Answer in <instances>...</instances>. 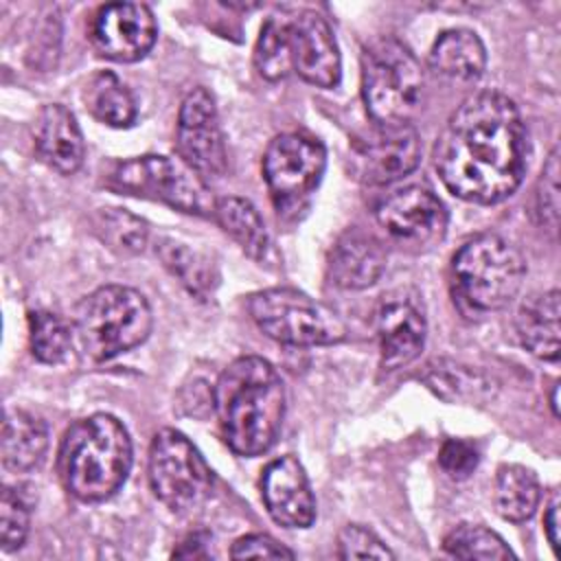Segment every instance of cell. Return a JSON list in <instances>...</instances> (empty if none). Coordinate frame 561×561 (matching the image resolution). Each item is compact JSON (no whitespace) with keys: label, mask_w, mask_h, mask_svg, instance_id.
I'll return each mask as SVG.
<instances>
[{"label":"cell","mask_w":561,"mask_h":561,"mask_svg":"<svg viewBox=\"0 0 561 561\" xmlns=\"http://www.w3.org/2000/svg\"><path fill=\"white\" fill-rule=\"evenodd\" d=\"M528 134L517 105L502 92L467 96L434 145V169L449 193L473 204H495L522 184Z\"/></svg>","instance_id":"6da1fadb"},{"label":"cell","mask_w":561,"mask_h":561,"mask_svg":"<svg viewBox=\"0 0 561 561\" xmlns=\"http://www.w3.org/2000/svg\"><path fill=\"white\" fill-rule=\"evenodd\" d=\"M285 401V383L267 359L256 355L234 359L213 390L224 443L243 458L265 454L280 432Z\"/></svg>","instance_id":"7a4b0ae2"},{"label":"cell","mask_w":561,"mask_h":561,"mask_svg":"<svg viewBox=\"0 0 561 561\" xmlns=\"http://www.w3.org/2000/svg\"><path fill=\"white\" fill-rule=\"evenodd\" d=\"M131 467V440L112 414H92L68 427L61 438L57 469L70 495L103 502L125 482Z\"/></svg>","instance_id":"3957f363"},{"label":"cell","mask_w":561,"mask_h":561,"mask_svg":"<svg viewBox=\"0 0 561 561\" xmlns=\"http://www.w3.org/2000/svg\"><path fill=\"white\" fill-rule=\"evenodd\" d=\"M526 263L522 252L493 232L465 241L451 259V294L465 316L504 309L522 289Z\"/></svg>","instance_id":"277c9868"},{"label":"cell","mask_w":561,"mask_h":561,"mask_svg":"<svg viewBox=\"0 0 561 561\" xmlns=\"http://www.w3.org/2000/svg\"><path fill=\"white\" fill-rule=\"evenodd\" d=\"M423 90L421 64L403 42L377 37L362 48V99L375 125H410Z\"/></svg>","instance_id":"5b68a950"},{"label":"cell","mask_w":561,"mask_h":561,"mask_svg":"<svg viewBox=\"0 0 561 561\" xmlns=\"http://www.w3.org/2000/svg\"><path fill=\"white\" fill-rule=\"evenodd\" d=\"M153 316L147 298L125 285H105L85 296L75 311V333L94 362L112 359L142 344Z\"/></svg>","instance_id":"8992f818"},{"label":"cell","mask_w":561,"mask_h":561,"mask_svg":"<svg viewBox=\"0 0 561 561\" xmlns=\"http://www.w3.org/2000/svg\"><path fill=\"white\" fill-rule=\"evenodd\" d=\"M248 311L254 324L280 344L329 346L346 337V324L329 307L291 287L252 294Z\"/></svg>","instance_id":"52a82bcc"},{"label":"cell","mask_w":561,"mask_h":561,"mask_svg":"<svg viewBox=\"0 0 561 561\" xmlns=\"http://www.w3.org/2000/svg\"><path fill=\"white\" fill-rule=\"evenodd\" d=\"M110 186L127 195L162 202L188 215H215L217 199L210 195L208 184L182 160L169 156L147 153L118 162L110 175Z\"/></svg>","instance_id":"ba28073f"},{"label":"cell","mask_w":561,"mask_h":561,"mask_svg":"<svg viewBox=\"0 0 561 561\" xmlns=\"http://www.w3.org/2000/svg\"><path fill=\"white\" fill-rule=\"evenodd\" d=\"M149 484L153 495L171 511L184 513L208 500L213 469L199 449L178 430H160L149 447Z\"/></svg>","instance_id":"9c48e42d"},{"label":"cell","mask_w":561,"mask_h":561,"mask_svg":"<svg viewBox=\"0 0 561 561\" xmlns=\"http://www.w3.org/2000/svg\"><path fill=\"white\" fill-rule=\"evenodd\" d=\"M327 167L324 145L307 134L289 131L270 140L263 178L278 210L300 208L316 191Z\"/></svg>","instance_id":"30bf717a"},{"label":"cell","mask_w":561,"mask_h":561,"mask_svg":"<svg viewBox=\"0 0 561 561\" xmlns=\"http://www.w3.org/2000/svg\"><path fill=\"white\" fill-rule=\"evenodd\" d=\"M283 50L289 70L316 88H335L342 77V61L329 22L311 9L278 15Z\"/></svg>","instance_id":"8fae6325"},{"label":"cell","mask_w":561,"mask_h":561,"mask_svg":"<svg viewBox=\"0 0 561 561\" xmlns=\"http://www.w3.org/2000/svg\"><path fill=\"white\" fill-rule=\"evenodd\" d=\"M175 147L180 160L204 182L221 178L226 171V147L219 127L215 99L206 88H193L178 116Z\"/></svg>","instance_id":"7c38bea8"},{"label":"cell","mask_w":561,"mask_h":561,"mask_svg":"<svg viewBox=\"0 0 561 561\" xmlns=\"http://www.w3.org/2000/svg\"><path fill=\"white\" fill-rule=\"evenodd\" d=\"M158 24L147 4L112 2L96 11L90 24L94 50L112 61L131 64L142 59L156 44Z\"/></svg>","instance_id":"4fadbf2b"},{"label":"cell","mask_w":561,"mask_h":561,"mask_svg":"<svg viewBox=\"0 0 561 561\" xmlns=\"http://www.w3.org/2000/svg\"><path fill=\"white\" fill-rule=\"evenodd\" d=\"M421 162V140L412 125H375L353 145V169L366 184H390Z\"/></svg>","instance_id":"5bb4252c"},{"label":"cell","mask_w":561,"mask_h":561,"mask_svg":"<svg viewBox=\"0 0 561 561\" xmlns=\"http://www.w3.org/2000/svg\"><path fill=\"white\" fill-rule=\"evenodd\" d=\"M377 224L397 241L408 245H430L443 239L447 210L425 186H405L390 193L375 210Z\"/></svg>","instance_id":"9a60e30c"},{"label":"cell","mask_w":561,"mask_h":561,"mask_svg":"<svg viewBox=\"0 0 561 561\" xmlns=\"http://www.w3.org/2000/svg\"><path fill=\"white\" fill-rule=\"evenodd\" d=\"M375 331L383 370H397L414 362L427 335V322L419 300L401 289L381 296L375 309Z\"/></svg>","instance_id":"2e32d148"},{"label":"cell","mask_w":561,"mask_h":561,"mask_svg":"<svg viewBox=\"0 0 561 561\" xmlns=\"http://www.w3.org/2000/svg\"><path fill=\"white\" fill-rule=\"evenodd\" d=\"M261 497L270 517L283 528H309L316 497L300 460L291 454L272 460L261 476Z\"/></svg>","instance_id":"e0dca14e"},{"label":"cell","mask_w":561,"mask_h":561,"mask_svg":"<svg viewBox=\"0 0 561 561\" xmlns=\"http://www.w3.org/2000/svg\"><path fill=\"white\" fill-rule=\"evenodd\" d=\"M35 151L50 169L70 175L81 169L85 158V142L75 114L61 103L44 105L37 114Z\"/></svg>","instance_id":"ac0fdd59"},{"label":"cell","mask_w":561,"mask_h":561,"mask_svg":"<svg viewBox=\"0 0 561 561\" xmlns=\"http://www.w3.org/2000/svg\"><path fill=\"white\" fill-rule=\"evenodd\" d=\"M386 270L383 243L359 228H351L331 248L329 276L342 289H366Z\"/></svg>","instance_id":"d6986e66"},{"label":"cell","mask_w":561,"mask_h":561,"mask_svg":"<svg viewBox=\"0 0 561 561\" xmlns=\"http://www.w3.org/2000/svg\"><path fill=\"white\" fill-rule=\"evenodd\" d=\"M561 294L548 289L530 294L515 316V331L522 346L539 359H559V335H561Z\"/></svg>","instance_id":"ffe728a7"},{"label":"cell","mask_w":561,"mask_h":561,"mask_svg":"<svg viewBox=\"0 0 561 561\" xmlns=\"http://www.w3.org/2000/svg\"><path fill=\"white\" fill-rule=\"evenodd\" d=\"M421 379L438 399L447 403L482 405L493 401L497 392L493 377L451 359H436L427 364L421 373Z\"/></svg>","instance_id":"44dd1931"},{"label":"cell","mask_w":561,"mask_h":561,"mask_svg":"<svg viewBox=\"0 0 561 561\" xmlns=\"http://www.w3.org/2000/svg\"><path fill=\"white\" fill-rule=\"evenodd\" d=\"M484 66V44L469 28L443 31L430 50V68L447 81L471 83L482 75Z\"/></svg>","instance_id":"7402d4cb"},{"label":"cell","mask_w":561,"mask_h":561,"mask_svg":"<svg viewBox=\"0 0 561 561\" xmlns=\"http://www.w3.org/2000/svg\"><path fill=\"white\" fill-rule=\"evenodd\" d=\"M48 449V430L42 419L24 410H7L2 423V465L11 471L35 469Z\"/></svg>","instance_id":"603a6c76"},{"label":"cell","mask_w":561,"mask_h":561,"mask_svg":"<svg viewBox=\"0 0 561 561\" xmlns=\"http://www.w3.org/2000/svg\"><path fill=\"white\" fill-rule=\"evenodd\" d=\"M217 224L230 234L239 248L256 263H267L274 254L272 237L259 215V210L243 197H221L215 204Z\"/></svg>","instance_id":"cb8c5ba5"},{"label":"cell","mask_w":561,"mask_h":561,"mask_svg":"<svg viewBox=\"0 0 561 561\" xmlns=\"http://www.w3.org/2000/svg\"><path fill=\"white\" fill-rule=\"evenodd\" d=\"M541 500V486L533 469L524 465H502L495 476L493 504L506 522H526Z\"/></svg>","instance_id":"d4e9b609"},{"label":"cell","mask_w":561,"mask_h":561,"mask_svg":"<svg viewBox=\"0 0 561 561\" xmlns=\"http://www.w3.org/2000/svg\"><path fill=\"white\" fill-rule=\"evenodd\" d=\"M90 114L110 127H129L136 121V101L127 85L110 70H99L85 85Z\"/></svg>","instance_id":"484cf974"},{"label":"cell","mask_w":561,"mask_h":561,"mask_svg":"<svg viewBox=\"0 0 561 561\" xmlns=\"http://www.w3.org/2000/svg\"><path fill=\"white\" fill-rule=\"evenodd\" d=\"M156 254L162 265L199 300H206L217 287L215 265L199 252L175 239H160L156 243Z\"/></svg>","instance_id":"4316f807"},{"label":"cell","mask_w":561,"mask_h":561,"mask_svg":"<svg viewBox=\"0 0 561 561\" xmlns=\"http://www.w3.org/2000/svg\"><path fill=\"white\" fill-rule=\"evenodd\" d=\"M94 230L114 250L136 254L147 245V224L125 208H99L94 215Z\"/></svg>","instance_id":"83f0119b"},{"label":"cell","mask_w":561,"mask_h":561,"mask_svg":"<svg viewBox=\"0 0 561 561\" xmlns=\"http://www.w3.org/2000/svg\"><path fill=\"white\" fill-rule=\"evenodd\" d=\"M447 554L458 559H511L513 550L486 526L460 524L443 541Z\"/></svg>","instance_id":"f1b7e54d"},{"label":"cell","mask_w":561,"mask_h":561,"mask_svg":"<svg viewBox=\"0 0 561 561\" xmlns=\"http://www.w3.org/2000/svg\"><path fill=\"white\" fill-rule=\"evenodd\" d=\"M31 353L42 364H59L70 351V329L50 311H33L28 316Z\"/></svg>","instance_id":"f546056e"},{"label":"cell","mask_w":561,"mask_h":561,"mask_svg":"<svg viewBox=\"0 0 561 561\" xmlns=\"http://www.w3.org/2000/svg\"><path fill=\"white\" fill-rule=\"evenodd\" d=\"M254 66H256L259 75L270 81H278L289 72L285 50H283L278 15H272L261 26V35H259V42L254 48Z\"/></svg>","instance_id":"4dcf8cb0"},{"label":"cell","mask_w":561,"mask_h":561,"mask_svg":"<svg viewBox=\"0 0 561 561\" xmlns=\"http://www.w3.org/2000/svg\"><path fill=\"white\" fill-rule=\"evenodd\" d=\"M28 535V506L22 495L9 486L0 495V546L4 552L22 548Z\"/></svg>","instance_id":"1f68e13d"},{"label":"cell","mask_w":561,"mask_h":561,"mask_svg":"<svg viewBox=\"0 0 561 561\" xmlns=\"http://www.w3.org/2000/svg\"><path fill=\"white\" fill-rule=\"evenodd\" d=\"M535 213L539 224L550 230L559 226V149L554 147L535 188Z\"/></svg>","instance_id":"d6a6232c"},{"label":"cell","mask_w":561,"mask_h":561,"mask_svg":"<svg viewBox=\"0 0 561 561\" xmlns=\"http://www.w3.org/2000/svg\"><path fill=\"white\" fill-rule=\"evenodd\" d=\"M340 559H394L392 550L368 528L348 524L337 535Z\"/></svg>","instance_id":"836d02e7"},{"label":"cell","mask_w":561,"mask_h":561,"mask_svg":"<svg viewBox=\"0 0 561 561\" xmlns=\"http://www.w3.org/2000/svg\"><path fill=\"white\" fill-rule=\"evenodd\" d=\"M480 462L478 447L462 438H447L438 451V465L451 480H467Z\"/></svg>","instance_id":"e575fe53"},{"label":"cell","mask_w":561,"mask_h":561,"mask_svg":"<svg viewBox=\"0 0 561 561\" xmlns=\"http://www.w3.org/2000/svg\"><path fill=\"white\" fill-rule=\"evenodd\" d=\"M232 559H294V550L278 543L274 537L254 533L239 537L230 550Z\"/></svg>","instance_id":"d590c367"},{"label":"cell","mask_w":561,"mask_h":561,"mask_svg":"<svg viewBox=\"0 0 561 561\" xmlns=\"http://www.w3.org/2000/svg\"><path fill=\"white\" fill-rule=\"evenodd\" d=\"M543 528L554 552H559V497L554 495L543 515Z\"/></svg>","instance_id":"8d00e7d4"},{"label":"cell","mask_w":561,"mask_h":561,"mask_svg":"<svg viewBox=\"0 0 561 561\" xmlns=\"http://www.w3.org/2000/svg\"><path fill=\"white\" fill-rule=\"evenodd\" d=\"M206 546L199 535H191L186 541H182V546L178 550H173V557H184V559H191V557H206V552H202L199 548Z\"/></svg>","instance_id":"74e56055"},{"label":"cell","mask_w":561,"mask_h":561,"mask_svg":"<svg viewBox=\"0 0 561 561\" xmlns=\"http://www.w3.org/2000/svg\"><path fill=\"white\" fill-rule=\"evenodd\" d=\"M557 392H559V383L552 386V394H550V408H552V414L559 416V403H557Z\"/></svg>","instance_id":"f35d334b"}]
</instances>
